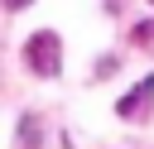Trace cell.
Returning a JSON list of instances; mask_svg holds the SVG:
<instances>
[{
  "label": "cell",
  "mask_w": 154,
  "mask_h": 149,
  "mask_svg": "<svg viewBox=\"0 0 154 149\" xmlns=\"http://www.w3.org/2000/svg\"><path fill=\"white\" fill-rule=\"evenodd\" d=\"M24 62H29V72H38V77H58V72H63V43H58V34H53V29L29 34Z\"/></svg>",
  "instance_id": "6da1fadb"
},
{
  "label": "cell",
  "mask_w": 154,
  "mask_h": 149,
  "mask_svg": "<svg viewBox=\"0 0 154 149\" xmlns=\"http://www.w3.org/2000/svg\"><path fill=\"white\" fill-rule=\"evenodd\" d=\"M149 101H154V77H144L130 96H120L116 115H120V120H144V115H149Z\"/></svg>",
  "instance_id": "7a4b0ae2"
},
{
  "label": "cell",
  "mask_w": 154,
  "mask_h": 149,
  "mask_svg": "<svg viewBox=\"0 0 154 149\" xmlns=\"http://www.w3.org/2000/svg\"><path fill=\"white\" fill-rule=\"evenodd\" d=\"M135 34H140V43H154V19H144V24H135Z\"/></svg>",
  "instance_id": "3957f363"
},
{
  "label": "cell",
  "mask_w": 154,
  "mask_h": 149,
  "mask_svg": "<svg viewBox=\"0 0 154 149\" xmlns=\"http://www.w3.org/2000/svg\"><path fill=\"white\" fill-rule=\"evenodd\" d=\"M24 5H34V0H5V10H24Z\"/></svg>",
  "instance_id": "277c9868"
},
{
  "label": "cell",
  "mask_w": 154,
  "mask_h": 149,
  "mask_svg": "<svg viewBox=\"0 0 154 149\" xmlns=\"http://www.w3.org/2000/svg\"><path fill=\"white\" fill-rule=\"evenodd\" d=\"M149 5H154V0H149Z\"/></svg>",
  "instance_id": "5b68a950"
}]
</instances>
